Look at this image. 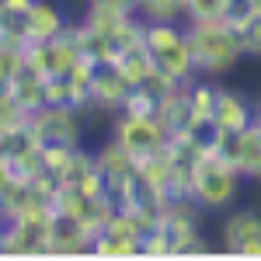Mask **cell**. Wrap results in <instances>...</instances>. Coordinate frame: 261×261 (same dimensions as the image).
Listing matches in <instances>:
<instances>
[{
    "label": "cell",
    "instance_id": "cell-9",
    "mask_svg": "<svg viewBox=\"0 0 261 261\" xmlns=\"http://www.w3.org/2000/svg\"><path fill=\"white\" fill-rule=\"evenodd\" d=\"M216 94H220V87L209 84V77H195V81L188 84V119H192V129L202 133V136L213 129Z\"/></svg>",
    "mask_w": 261,
    "mask_h": 261
},
{
    "label": "cell",
    "instance_id": "cell-5",
    "mask_svg": "<svg viewBox=\"0 0 261 261\" xmlns=\"http://www.w3.org/2000/svg\"><path fill=\"white\" fill-rule=\"evenodd\" d=\"M223 157L241 171L244 178H261V112L254 122L223 140Z\"/></svg>",
    "mask_w": 261,
    "mask_h": 261
},
{
    "label": "cell",
    "instance_id": "cell-7",
    "mask_svg": "<svg viewBox=\"0 0 261 261\" xmlns=\"http://www.w3.org/2000/svg\"><path fill=\"white\" fill-rule=\"evenodd\" d=\"M21 32H24V45H49L53 39H60L66 32V18L60 14L56 4L35 0L21 18Z\"/></svg>",
    "mask_w": 261,
    "mask_h": 261
},
{
    "label": "cell",
    "instance_id": "cell-6",
    "mask_svg": "<svg viewBox=\"0 0 261 261\" xmlns=\"http://www.w3.org/2000/svg\"><path fill=\"white\" fill-rule=\"evenodd\" d=\"M254 115H258V108L244 98V94L230 91V87H220V94H216V112H213V129H209V133H216V136H233V133L247 129V125L254 122Z\"/></svg>",
    "mask_w": 261,
    "mask_h": 261
},
{
    "label": "cell",
    "instance_id": "cell-15",
    "mask_svg": "<svg viewBox=\"0 0 261 261\" xmlns=\"http://www.w3.org/2000/svg\"><path fill=\"white\" fill-rule=\"evenodd\" d=\"M241 45H244V56L261 60V14H254V18L241 28Z\"/></svg>",
    "mask_w": 261,
    "mask_h": 261
},
{
    "label": "cell",
    "instance_id": "cell-11",
    "mask_svg": "<svg viewBox=\"0 0 261 261\" xmlns=\"http://www.w3.org/2000/svg\"><path fill=\"white\" fill-rule=\"evenodd\" d=\"M157 63V70H164L167 77H174L178 84H192L199 73H195V63H192V49H188V42L181 39L174 42L171 49H164L161 56H153Z\"/></svg>",
    "mask_w": 261,
    "mask_h": 261
},
{
    "label": "cell",
    "instance_id": "cell-17",
    "mask_svg": "<svg viewBox=\"0 0 261 261\" xmlns=\"http://www.w3.org/2000/svg\"><path fill=\"white\" fill-rule=\"evenodd\" d=\"M258 112H261V105H258Z\"/></svg>",
    "mask_w": 261,
    "mask_h": 261
},
{
    "label": "cell",
    "instance_id": "cell-14",
    "mask_svg": "<svg viewBox=\"0 0 261 261\" xmlns=\"http://www.w3.org/2000/svg\"><path fill=\"white\" fill-rule=\"evenodd\" d=\"M157 105H161V98H157L153 91L133 87L129 98H125V105H122V112H129V115H157Z\"/></svg>",
    "mask_w": 261,
    "mask_h": 261
},
{
    "label": "cell",
    "instance_id": "cell-4",
    "mask_svg": "<svg viewBox=\"0 0 261 261\" xmlns=\"http://www.w3.org/2000/svg\"><path fill=\"white\" fill-rule=\"evenodd\" d=\"M223 247L241 258H261V216L254 209H237L223 223Z\"/></svg>",
    "mask_w": 261,
    "mask_h": 261
},
{
    "label": "cell",
    "instance_id": "cell-10",
    "mask_svg": "<svg viewBox=\"0 0 261 261\" xmlns=\"http://www.w3.org/2000/svg\"><path fill=\"white\" fill-rule=\"evenodd\" d=\"M94 164H98V171L105 174L108 188H112V185H119V181L136 178V157H133L119 140H108V143H105L98 153H94Z\"/></svg>",
    "mask_w": 261,
    "mask_h": 261
},
{
    "label": "cell",
    "instance_id": "cell-3",
    "mask_svg": "<svg viewBox=\"0 0 261 261\" xmlns=\"http://www.w3.org/2000/svg\"><path fill=\"white\" fill-rule=\"evenodd\" d=\"M112 140H119L140 161V157H150V153H164L171 136H167V129L157 122V115H129V112H119V119L112 125Z\"/></svg>",
    "mask_w": 261,
    "mask_h": 261
},
{
    "label": "cell",
    "instance_id": "cell-16",
    "mask_svg": "<svg viewBox=\"0 0 261 261\" xmlns=\"http://www.w3.org/2000/svg\"><path fill=\"white\" fill-rule=\"evenodd\" d=\"M35 0H0V11L11 14V18H24V11L32 7Z\"/></svg>",
    "mask_w": 261,
    "mask_h": 261
},
{
    "label": "cell",
    "instance_id": "cell-2",
    "mask_svg": "<svg viewBox=\"0 0 261 261\" xmlns=\"http://www.w3.org/2000/svg\"><path fill=\"white\" fill-rule=\"evenodd\" d=\"M241 185H244V174L220 150H213V143L205 136V150L192 161V202L205 213L230 209L241 195Z\"/></svg>",
    "mask_w": 261,
    "mask_h": 261
},
{
    "label": "cell",
    "instance_id": "cell-8",
    "mask_svg": "<svg viewBox=\"0 0 261 261\" xmlns=\"http://www.w3.org/2000/svg\"><path fill=\"white\" fill-rule=\"evenodd\" d=\"M129 91H133V87L122 81L119 70H115L112 63H105L98 70V77H94V84H91V105H98L105 112H122Z\"/></svg>",
    "mask_w": 261,
    "mask_h": 261
},
{
    "label": "cell",
    "instance_id": "cell-1",
    "mask_svg": "<svg viewBox=\"0 0 261 261\" xmlns=\"http://www.w3.org/2000/svg\"><path fill=\"white\" fill-rule=\"evenodd\" d=\"M185 42L192 49V63L199 77H223L244 60L241 32L226 18L185 21Z\"/></svg>",
    "mask_w": 261,
    "mask_h": 261
},
{
    "label": "cell",
    "instance_id": "cell-12",
    "mask_svg": "<svg viewBox=\"0 0 261 261\" xmlns=\"http://www.w3.org/2000/svg\"><path fill=\"white\" fill-rule=\"evenodd\" d=\"M140 21H185V0H136Z\"/></svg>",
    "mask_w": 261,
    "mask_h": 261
},
{
    "label": "cell",
    "instance_id": "cell-13",
    "mask_svg": "<svg viewBox=\"0 0 261 261\" xmlns=\"http://www.w3.org/2000/svg\"><path fill=\"white\" fill-rule=\"evenodd\" d=\"M233 0H185V21H216L226 18Z\"/></svg>",
    "mask_w": 261,
    "mask_h": 261
}]
</instances>
